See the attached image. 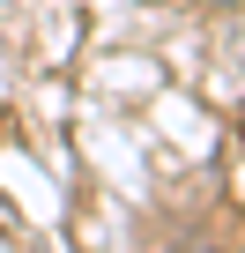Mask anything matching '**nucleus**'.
I'll use <instances>...</instances> for the list:
<instances>
[{
    "label": "nucleus",
    "mask_w": 245,
    "mask_h": 253,
    "mask_svg": "<svg viewBox=\"0 0 245 253\" xmlns=\"http://www.w3.org/2000/svg\"><path fill=\"white\" fill-rule=\"evenodd\" d=\"M215 8H238V0H215Z\"/></svg>",
    "instance_id": "nucleus-2"
},
{
    "label": "nucleus",
    "mask_w": 245,
    "mask_h": 253,
    "mask_svg": "<svg viewBox=\"0 0 245 253\" xmlns=\"http://www.w3.org/2000/svg\"><path fill=\"white\" fill-rule=\"evenodd\" d=\"M186 253H215V246H186Z\"/></svg>",
    "instance_id": "nucleus-1"
}]
</instances>
